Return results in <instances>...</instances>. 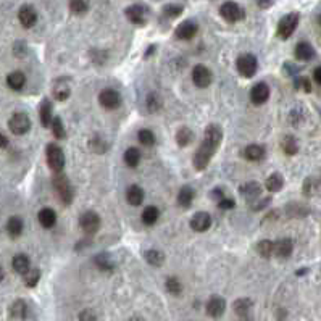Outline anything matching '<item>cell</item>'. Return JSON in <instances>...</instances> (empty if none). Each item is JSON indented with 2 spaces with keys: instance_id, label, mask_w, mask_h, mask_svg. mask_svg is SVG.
<instances>
[{
  "instance_id": "37",
  "label": "cell",
  "mask_w": 321,
  "mask_h": 321,
  "mask_svg": "<svg viewBox=\"0 0 321 321\" xmlns=\"http://www.w3.org/2000/svg\"><path fill=\"white\" fill-rule=\"evenodd\" d=\"M94 262H96V265H97V268L100 271H113L115 270V263L111 262V258H110V255H107V254H99L96 258H94Z\"/></svg>"
},
{
  "instance_id": "16",
  "label": "cell",
  "mask_w": 321,
  "mask_h": 321,
  "mask_svg": "<svg viewBox=\"0 0 321 321\" xmlns=\"http://www.w3.org/2000/svg\"><path fill=\"white\" fill-rule=\"evenodd\" d=\"M270 87L266 82H257V84L250 89V102L254 105H263V103L270 99Z\"/></svg>"
},
{
  "instance_id": "25",
  "label": "cell",
  "mask_w": 321,
  "mask_h": 321,
  "mask_svg": "<svg viewBox=\"0 0 321 321\" xmlns=\"http://www.w3.org/2000/svg\"><path fill=\"white\" fill-rule=\"evenodd\" d=\"M144 199H146V194H144V189L141 188V186L132 184L126 189V200H128L129 205L139 207V205H142Z\"/></svg>"
},
{
  "instance_id": "47",
  "label": "cell",
  "mask_w": 321,
  "mask_h": 321,
  "mask_svg": "<svg viewBox=\"0 0 321 321\" xmlns=\"http://www.w3.org/2000/svg\"><path fill=\"white\" fill-rule=\"evenodd\" d=\"M165 286H167V291L173 295H179L182 292V284L179 283L178 278H168Z\"/></svg>"
},
{
  "instance_id": "41",
  "label": "cell",
  "mask_w": 321,
  "mask_h": 321,
  "mask_svg": "<svg viewBox=\"0 0 321 321\" xmlns=\"http://www.w3.org/2000/svg\"><path fill=\"white\" fill-rule=\"evenodd\" d=\"M23 281L26 287H36L37 283L40 281V271L37 268H29V270L23 274Z\"/></svg>"
},
{
  "instance_id": "40",
  "label": "cell",
  "mask_w": 321,
  "mask_h": 321,
  "mask_svg": "<svg viewBox=\"0 0 321 321\" xmlns=\"http://www.w3.org/2000/svg\"><path fill=\"white\" fill-rule=\"evenodd\" d=\"M281 147H283L286 155H291V157H292V155H295L299 152V141L294 136H286L283 139Z\"/></svg>"
},
{
  "instance_id": "28",
  "label": "cell",
  "mask_w": 321,
  "mask_h": 321,
  "mask_svg": "<svg viewBox=\"0 0 321 321\" xmlns=\"http://www.w3.org/2000/svg\"><path fill=\"white\" fill-rule=\"evenodd\" d=\"M7 86L12 90H21L26 86V76L21 71H12L7 76Z\"/></svg>"
},
{
  "instance_id": "10",
  "label": "cell",
  "mask_w": 321,
  "mask_h": 321,
  "mask_svg": "<svg viewBox=\"0 0 321 321\" xmlns=\"http://www.w3.org/2000/svg\"><path fill=\"white\" fill-rule=\"evenodd\" d=\"M99 103H100V107L105 110H117L121 105V94L115 89L107 87V89L100 90Z\"/></svg>"
},
{
  "instance_id": "46",
  "label": "cell",
  "mask_w": 321,
  "mask_h": 321,
  "mask_svg": "<svg viewBox=\"0 0 321 321\" xmlns=\"http://www.w3.org/2000/svg\"><path fill=\"white\" fill-rule=\"evenodd\" d=\"M163 15L167 18H178L182 12H184V7L182 5H178V4H168L163 7Z\"/></svg>"
},
{
  "instance_id": "51",
  "label": "cell",
  "mask_w": 321,
  "mask_h": 321,
  "mask_svg": "<svg viewBox=\"0 0 321 321\" xmlns=\"http://www.w3.org/2000/svg\"><path fill=\"white\" fill-rule=\"evenodd\" d=\"M255 4L260 7V8L266 10V8H270V7L274 5V0H255Z\"/></svg>"
},
{
  "instance_id": "5",
  "label": "cell",
  "mask_w": 321,
  "mask_h": 321,
  "mask_svg": "<svg viewBox=\"0 0 321 321\" xmlns=\"http://www.w3.org/2000/svg\"><path fill=\"white\" fill-rule=\"evenodd\" d=\"M47 165L54 173H60L65 168V152L57 144H49L45 149Z\"/></svg>"
},
{
  "instance_id": "15",
  "label": "cell",
  "mask_w": 321,
  "mask_h": 321,
  "mask_svg": "<svg viewBox=\"0 0 321 321\" xmlns=\"http://www.w3.org/2000/svg\"><path fill=\"white\" fill-rule=\"evenodd\" d=\"M241 195L248 202L252 203L255 200H258L263 195V188L260 186V182L257 181H248L245 182L242 188H241Z\"/></svg>"
},
{
  "instance_id": "9",
  "label": "cell",
  "mask_w": 321,
  "mask_h": 321,
  "mask_svg": "<svg viewBox=\"0 0 321 321\" xmlns=\"http://www.w3.org/2000/svg\"><path fill=\"white\" fill-rule=\"evenodd\" d=\"M192 82L197 87L200 89H205V87H209L212 82H213V73H212V70L209 66H205L202 63L199 65H195L192 68Z\"/></svg>"
},
{
  "instance_id": "4",
  "label": "cell",
  "mask_w": 321,
  "mask_h": 321,
  "mask_svg": "<svg viewBox=\"0 0 321 321\" xmlns=\"http://www.w3.org/2000/svg\"><path fill=\"white\" fill-rule=\"evenodd\" d=\"M236 68L242 78H254L258 71V60L254 54H242L236 60Z\"/></svg>"
},
{
  "instance_id": "17",
  "label": "cell",
  "mask_w": 321,
  "mask_h": 321,
  "mask_svg": "<svg viewBox=\"0 0 321 321\" xmlns=\"http://www.w3.org/2000/svg\"><path fill=\"white\" fill-rule=\"evenodd\" d=\"M18 19L23 28L31 29L37 23V12L33 5H23L18 12Z\"/></svg>"
},
{
  "instance_id": "11",
  "label": "cell",
  "mask_w": 321,
  "mask_h": 321,
  "mask_svg": "<svg viewBox=\"0 0 321 321\" xmlns=\"http://www.w3.org/2000/svg\"><path fill=\"white\" fill-rule=\"evenodd\" d=\"M124 15H126L128 21H131L132 25L144 26L149 19V10L144 5L134 4V5H131V7H128L126 10H124Z\"/></svg>"
},
{
  "instance_id": "22",
  "label": "cell",
  "mask_w": 321,
  "mask_h": 321,
  "mask_svg": "<svg viewBox=\"0 0 321 321\" xmlns=\"http://www.w3.org/2000/svg\"><path fill=\"white\" fill-rule=\"evenodd\" d=\"M28 313H29V308H28V304L23 299L15 300V302L8 308V315L12 319H26Z\"/></svg>"
},
{
  "instance_id": "21",
  "label": "cell",
  "mask_w": 321,
  "mask_h": 321,
  "mask_svg": "<svg viewBox=\"0 0 321 321\" xmlns=\"http://www.w3.org/2000/svg\"><path fill=\"white\" fill-rule=\"evenodd\" d=\"M252 308H254L252 300H250V299H247V297L237 299V300H234V304H233L234 313H236L237 316H239V318H248V316H250Z\"/></svg>"
},
{
  "instance_id": "54",
  "label": "cell",
  "mask_w": 321,
  "mask_h": 321,
  "mask_svg": "<svg viewBox=\"0 0 321 321\" xmlns=\"http://www.w3.org/2000/svg\"><path fill=\"white\" fill-rule=\"evenodd\" d=\"M8 147V139L0 132V149H7Z\"/></svg>"
},
{
  "instance_id": "19",
  "label": "cell",
  "mask_w": 321,
  "mask_h": 321,
  "mask_svg": "<svg viewBox=\"0 0 321 321\" xmlns=\"http://www.w3.org/2000/svg\"><path fill=\"white\" fill-rule=\"evenodd\" d=\"M292 250H294V244L289 237L278 239L276 242H273V257L276 258H289L292 255Z\"/></svg>"
},
{
  "instance_id": "13",
  "label": "cell",
  "mask_w": 321,
  "mask_h": 321,
  "mask_svg": "<svg viewBox=\"0 0 321 321\" xmlns=\"http://www.w3.org/2000/svg\"><path fill=\"white\" fill-rule=\"evenodd\" d=\"M207 315L212 316V318H220L224 315L226 312V300L224 297L221 295H212L209 299V302H207Z\"/></svg>"
},
{
  "instance_id": "23",
  "label": "cell",
  "mask_w": 321,
  "mask_h": 321,
  "mask_svg": "<svg viewBox=\"0 0 321 321\" xmlns=\"http://www.w3.org/2000/svg\"><path fill=\"white\" fill-rule=\"evenodd\" d=\"M294 54H295V58L300 60V61H310L315 58V47L310 44V42H299L294 49Z\"/></svg>"
},
{
  "instance_id": "30",
  "label": "cell",
  "mask_w": 321,
  "mask_h": 321,
  "mask_svg": "<svg viewBox=\"0 0 321 321\" xmlns=\"http://www.w3.org/2000/svg\"><path fill=\"white\" fill-rule=\"evenodd\" d=\"M194 139H195V134L188 126L179 128L178 132H176V142H178L179 147H188V146H191V144L194 142Z\"/></svg>"
},
{
  "instance_id": "33",
  "label": "cell",
  "mask_w": 321,
  "mask_h": 321,
  "mask_svg": "<svg viewBox=\"0 0 321 321\" xmlns=\"http://www.w3.org/2000/svg\"><path fill=\"white\" fill-rule=\"evenodd\" d=\"M12 265H13V270L18 273V274H25L29 268H31V260H29V257L26 255V254H18V255H15L13 257V262H12Z\"/></svg>"
},
{
  "instance_id": "53",
  "label": "cell",
  "mask_w": 321,
  "mask_h": 321,
  "mask_svg": "<svg viewBox=\"0 0 321 321\" xmlns=\"http://www.w3.org/2000/svg\"><path fill=\"white\" fill-rule=\"evenodd\" d=\"M313 81L316 82L318 86L321 84V68H319V66H316V68L313 70Z\"/></svg>"
},
{
  "instance_id": "7",
  "label": "cell",
  "mask_w": 321,
  "mask_h": 321,
  "mask_svg": "<svg viewBox=\"0 0 321 321\" xmlns=\"http://www.w3.org/2000/svg\"><path fill=\"white\" fill-rule=\"evenodd\" d=\"M100 216L96 213V212H84L81 215V218H79V226H81V230L82 233H84L86 236H94L99 233L100 230Z\"/></svg>"
},
{
  "instance_id": "3",
  "label": "cell",
  "mask_w": 321,
  "mask_h": 321,
  "mask_svg": "<svg viewBox=\"0 0 321 321\" xmlns=\"http://www.w3.org/2000/svg\"><path fill=\"white\" fill-rule=\"evenodd\" d=\"M299 23H300V13L291 12V13L284 15L278 23V37L283 39V40L289 39L295 33Z\"/></svg>"
},
{
  "instance_id": "14",
  "label": "cell",
  "mask_w": 321,
  "mask_h": 321,
  "mask_svg": "<svg viewBox=\"0 0 321 321\" xmlns=\"http://www.w3.org/2000/svg\"><path fill=\"white\" fill-rule=\"evenodd\" d=\"M191 230L195 231V233H205V231H209L210 227H212V216L207 213V212H197L195 213L191 221Z\"/></svg>"
},
{
  "instance_id": "18",
  "label": "cell",
  "mask_w": 321,
  "mask_h": 321,
  "mask_svg": "<svg viewBox=\"0 0 321 321\" xmlns=\"http://www.w3.org/2000/svg\"><path fill=\"white\" fill-rule=\"evenodd\" d=\"M52 94H54L55 100L65 102L71 96V86L65 78H58L54 84H52Z\"/></svg>"
},
{
  "instance_id": "52",
  "label": "cell",
  "mask_w": 321,
  "mask_h": 321,
  "mask_svg": "<svg viewBox=\"0 0 321 321\" xmlns=\"http://www.w3.org/2000/svg\"><path fill=\"white\" fill-rule=\"evenodd\" d=\"M79 319H97V316L94 313H90V310H84V312L79 315Z\"/></svg>"
},
{
  "instance_id": "2",
  "label": "cell",
  "mask_w": 321,
  "mask_h": 321,
  "mask_svg": "<svg viewBox=\"0 0 321 321\" xmlns=\"http://www.w3.org/2000/svg\"><path fill=\"white\" fill-rule=\"evenodd\" d=\"M54 189L57 191L60 200L63 202L65 205H70L75 199V191H73V186H71L70 179L66 178L65 174L60 173H55V178H54Z\"/></svg>"
},
{
  "instance_id": "8",
  "label": "cell",
  "mask_w": 321,
  "mask_h": 321,
  "mask_svg": "<svg viewBox=\"0 0 321 321\" xmlns=\"http://www.w3.org/2000/svg\"><path fill=\"white\" fill-rule=\"evenodd\" d=\"M8 129L12 131L15 136H23L31 129V118L23 111H18L12 118L8 120Z\"/></svg>"
},
{
  "instance_id": "24",
  "label": "cell",
  "mask_w": 321,
  "mask_h": 321,
  "mask_svg": "<svg viewBox=\"0 0 321 321\" xmlns=\"http://www.w3.org/2000/svg\"><path fill=\"white\" fill-rule=\"evenodd\" d=\"M37 220H39V223L42 227H45V230H52V227L57 224V213H55L54 209H50V207H44V209L39 212Z\"/></svg>"
},
{
  "instance_id": "38",
  "label": "cell",
  "mask_w": 321,
  "mask_h": 321,
  "mask_svg": "<svg viewBox=\"0 0 321 321\" xmlns=\"http://www.w3.org/2000/svg\"><path fill=\"white\" fill-rule=\"evenodd\" d=\"M49 128L52 129V134H54V136H55L57 139H65V137H66L65 124H63V121H61L60 117H54V118H52Z\"/></svg>"
},
{
  "instance_id": "45",
  "label": "cell",
  "mask_w": 321,
  "mask_h": 321,
  "mask_svg": "<svg viewBox=\"0 0 321 321\" xmlns=\"http://www.w3.org/2000/svg\"><path fill=\"white\" fill-rule=\"evenodd\" d=\"M294 87L295 89H302L305 94H312L313 92V87H312V81L305 76H295L294 79Z\"/></svg>"
},
{
  "instance_id": "34",
  "label": "cell",
  "mask_w": 321,
  "mask_h": 321,
  "mask_svg": "<svg viewBox=\"0 0 321 321\" xmlns=\"http://www.w3.org/2000/svg\"><path fill=\"white\" fill-rule=\"evenodd\" d=\"M23 227H25V223L19 216H10L8 218L7 231H8L10 237H19L23 234Z\"/></svg>"
},
{
  "instance_id": "29",
  "label": "cell",
  "mask_w": 321,
  "mask_h": 321,
  "mask_svg": "<svg viewBox=\"0 0 321 321\" xmlns=\"http://www.w3.org/2000/svg\"><path fill=\"white\" fill-rule=\"evenodd\" d=\"M265 188H266L268 192H271V194L279 192V191L284 188V178H283V174H279V173L270 174L266 178V181H265Z\"/></svg>"
},
{
  "instance_id": "39",
  "label": "cell",
  "mask_w": 321,
  "mask_h": 321,
  "mask_svg": "<svg viewBox=\"0 0 321 321\" xmlns=\"http://www.w3.org/2000/svg\"><path fill=\"white\" fill-rule=\"evenodd\" d=\"M137 141H139V144H142L144 147H153L155 146V141H157V139H155L153 131L144 128V129H141L137 132Z\"/></svg>"
},
{
  "instance_id": "31",
  "label": "cell",
  "mask_w": 321,
  "mask_h": 321,
  "mask_svg": "<svg viewBox=\"0 0 321 321\" xmlns=\"http://www.w3.org/2000/svg\"><path fill=\"white\" fill-rule=\"evenodd\" d=\"M123 158H124V163H126V167L137 168L142 155H141V150L137 147H128L126 152H124V155H123Z\"/></svg>"
},
{
  "instance_id": "42",
  "label": "cell",
  "mask_w": 321,
  "mask_h": 321,
  "mask_svg": "<svg viewBox=\"0 0 321 321\" xmlns=\"http://www.w3.org/2000/svg\"><path fill=\"white\" fill-rule=\"evenodd\" d=\"M255 248H257V254L260 257H263V258H271L273 257V242L271 241L265 239V241L257 242Z\"/></svg>"
},
{
  "instance_id": "43",
  "label": "cell",
  "mask_w": 321,
  "mask_h": 321,
  "mask_svg": "<svg viewBox=\"0 0 321 321\" xmlns=\"http://www.w3.org/2000/svg\"><path fill=\"white\" fill-rule=\"evenodd\" d=\"M70 10L75 15H84L89 12L87 0H70Z\"/></svg>"
},
{
  "instance_id": "48",
  "label": "cell",
  "mask_w": 321,
  "mask_h": 321,
  "mask_svg": "<svg viewBox=\"0 0 321 321\" xmlns=\"http://www.w3.org/2000/svg\"><path fill=\"white\" fill-rule=\"evenodd\" d=\"M216 205H218V209H221V210H233L236 207V202H234V199L223 197L221 200L216 202Z\"/></svg>"
},
{
  "instance_id": "35",
  "label": "cell",
  "mask_w": 321,
  "mask_h": 321,
  "mask_svg": "<svg viewBox=\"0 0 321 321\" xmlns=\"http://www.w3.org/2000/svg\"><path fill=\"white\" fill-rule=\"evenodd\" d=\"M141 218H142V223L146 224V226H153L155 223L158 221V218H160V210L157 209V207L149 205V207H146V209H144Z\"/></svg>"
},
{
  "instance_id": "50",
  "label": "cell",
  "mask_w": 321,
  "mask_h": 321,
  "mask_svg": "<svg viewBox=\"0 0 321 321\" xmlns=\"http://www.w3.org/2000/svg\"><path fill=\"white\" fill-rule=\"evenodd\" d=\"M284 71H287L289 75H295V73H299V71H300V66L291 63V61H287V63H284Z\"/></svg>"
},
{
  "instance_id": "12",
  "label": "cell",
  "mask_w": 321,
  "mask_h": 321,
  "mask_svg": "<svg viewBox=\"0 0 321 321\" xmlns=\"http://www.w3.org/2000/svg\"><path fill=\"white\" fill-rule=\"evenodd\" d=\"M197 33H199V25L192 21V19H186V21H182L178 28H176L174 36L179 40H191L197 36Z\"/></svg>"
},
{
  "instance_id": "32",
  "label": "cell",
  "mask_w": 321,
  "mask_h": 321,
  "mask_svg": "<svg viewBox=\"0 0 321 321\" xmlns=\"http://www.w3.org/2000/svg\"><path fill=\"white\" fill-rule=\"evenodd\" d=\"M302 192L307 197H316L319 194V179L316 176H308V178L304 181V188Z\"/></svg>"
},
{
  "instance_id": "49",
  "label": "cell",
  "mask_w": 321,
  "mask_h": 321,
  "mask_svg": "<svg viewBox=\"0 0 321 321\" xmlns=\"http://www.w3.org/2000/svg\"><path fill=\"white\" fill-rule=\"evenodd\" d=\"M224 194H226V191H224L223 188H215V189L210 192V197H212L215 202H218V200H221L223 197H226Z\"/></svg>"
},
{
  "instance_id": "27",
  "label": "cell",
  "mask_w": 321,
  "mask_h": 321,
  "mask_svg": "<svg viewBox=\"0 0 321 321\" xmlns=\"http://www.w3.org/2000/svg\"><path fill=\"white\" fill-rule=\"evenodd\" d=\"M39 118H40V123H42L44 128L50 126V121H52V118H54V113H52V102L49 99H44L39 103Z\"/></svg>"
},
{
  "instance_id": "36",
  "label": "cell",
  "mask_w": 321,
  "mask_h": 321,
  "mask_svg": "<svg viewBox=\"0 0 321 321\" xmlns=\"http://www.w3.org/2000/svg\"><path fill=\"white\" fill-rule=\"evenodd\" d=\"M144 258H146V262L152 266H162L165 263V255L163 252L157 250V248H149L142 254Z\"/></svg>"
},
{
  "instance_id": "26",
  "label": "cell",
  "mask_w": 321,
  "mask_h": 321,
  "mask_svg": "<svg viewBox=\"0 0 321 321\" xmlns=\"http://www.w3.org/2000/svg\"><path fill=\"white\" fill-rule=\"evenodd\" d=\"M195 199V191L191 188V186H182L178 192V205L181 209L188 210L192 207V202Z\"/></svg>"
},
{
  "instance_id": "56",
  "label": "cell",
  "mask_w": 321,
  "mask_h": 321,
  "mask_svg": "<svg viewBox=\"0 0 321 321\" xmlns=\"http://www.w3.org/2000/svg\"><path fill=\"white\" fill-rule=\"evenodd\" d=\"M4 278H5V271H4V268L0 266V283L4 281Z\"/></svg>"
},
{
  "instance_id": "6",
  "label": "cell",
  "mask_w": 321,
  "mask_h": 321,
  "mask_svg": "<svg viewBox=\"0 0 321 321\" xmlns=\"http://www.w3.org/2000/svg\"><path fill=\"white\" fill-rule=\"evenodd\" d=\"M220 15L227 23H237V21H242V19L245 18V10L237 2L227 0V2H224L220 7Z\"/></svg>"
},
{
  "instance_id": "44",
  "label": "cell",
  "mask_w": 321,
  "mask_h": 321,
  "mask_svg": "<svg viewBox=\"0 0 321 321\" xmlns=\"http://www.w3.org/2000/svg\"><path fill=\"white\" fill-rule=\"evenodd\" d=\"M146 103H147V110L150 113H155V111H158L162 108V99H160V96L157 94V92H150V94L147 96Z\"/></svg>"
},
{
  "instance_id": "1",
  "label": "cell",
  "mask_w": 321,
  "mask_h": 321,
  "mask_svg": "<svg viewBox=\"0 0 321 321\" xmlns=\"http://www.w3.org/2000/svg\"><path fill=\"white\" fill-rule=\"evenodd\" d=\"M221 141H223L221 126H218V124H209V126L205 128L202 144L199 146L197 152L194 153V158H192V165L195 170L197 171L207 170V167H209L213 158V155L220 149Z\"/></svg>"
},
{
  "instance_id": "55",
  "label": "cell",
  "mask_w": 321,
  "mask_h": 321,
  "mask_svg": "<svg viewBox=\"0 0 321 321\" xmlns=\"http://www.w3.org/2000/svg\"><path fill=\"white\" fill-rule=\"evenodd\" d=\"M155 49H157V45H150V47H149V50L146 52V57H150V55H152V52H153Z\"/></svg>"
},
{
  "instance_id": "20",
  "label": "cell",
  "mask_w": 321,
  "mask_h": 321,
  "mask_svg": "<svg viewBox=\"0 0 321 321\" xmlns=\"http://www.w3.org/2000/svg\"><path fill=\"white\" fill-rule=\"evenodd\" d=\"M244 158L248 162H262L266 157V149L260 144H250L244 149Z\"/></svg>"
}]
</instances>
